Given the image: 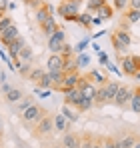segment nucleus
Wrapping results in <instances>:
<instances>
[{
  "label": "nucleus",
  "instance_id": "obj_1",
  "mask_svg": "<svg viewBox=\"0 0 140 148\" xmlns=\"http://www.w3.org/2000/svg\"><path fill=\"white\" fill-rule=\"evenodd\" d=\"M110 40H112V46L116 50V54H124L126 50L130 48V44H132V36H130V32L124 30V28H116V30L110 34Z\"/></svg>",
  "mask_w": 140,
  "mask_h": 148
},
{
  "label": "nucleus",
  "instance_id": "obj_2",
  "mask_svg": "<svg viewBox=\"0 0 140 148\" xmlns=\"http://www.w3.org/2000/svg\"><path fill=\"white\" fill-rule=\"evenodd\" d=\"M30 132H32L34 138H46V136H50L54 132V116L52 114H44L38 122L32 126Z\"/></svg>",
  "mask_w": 140,
  "mask_h": 148
},
{
  "label": "nucleus",
  "instance_id": "obj_3",
  "mask_svg": "<svg viewBox=\"0 0 140 148\" xmlns=\"http://www.w3.org/2000/svg\"><path fill=\"white\" fill-rule=\"evenodd\" d=\"M44 114H48L46 108H42V106H38L36 102L28 108V110H24V112H20V120H22L24 124H28V126H34V124L38 122Z\"/></svg>",
  "mask_w": 140,
  "mask_h": 148
},
{
  "label": "nucleus",
  "instance_id": "obj_4",
  "mask_svg": "<svg viewBox=\"0 0 140 148\" xmlns=\"http://www.w3.org/2000/svg\"><path fill=\"white\" fill-rule=\"evenodd\" d=\"M58 16H62L66 22H76V18H78V14H80V8H76V6H72L70 2L66 0H62L60 4H58Z\"/></svg>",
  "mask_w": 140,
  "mask_h": 148
},
{
  "label": "nucleus",
  "instance_id": "obj_5",
  "mask_svg": "<svg viewBox=\"0 0 140 148\" xmlns=\"http://www.w3.org/2000/svg\"><path fill=\"white\" fill-rule=\"evenodd\" d=\"M132 90L134 88H130L126 84H120L116 96H114V106H118V108H128L130 106V98H132Z\"/></svg>",
  "mask_w": 140,
  "mask_h": 148
},
{
  "label": "nucleus",
  "instance_id": "obj_6",
  "mask_svg": "<svg viewBox=\"0 0 140 148\" xmlns=\"http://www.w3.org/2000/svg\"><path fill=\"white\" fill-rule=\"evenodd\" d=\"M64 42H66V34H64L62 28H58V30L48 38V50H50L52 54H60V52H62V46H64Z\"/></svg>",
  "mask_w": 140,
  "mask_h": 148
},
{
  "label": "nucleus",
  "instance_id": "obj_7",
  "mask_svg": "<svg viewBox=\"0 0 140 148\" xmlns=\"http://www.w3.org/2000/svg\"><path fill=\"white\" fill-rule=\"evenodd\" d=\"M80 76L82 74L78 72V70H74V72H68V74H64V78H62V82L54 88V90H58V92H66V90H70V88H76L78 86V82H80Z\"/></svg>",
  "mask_w": 140,
  "mask_h": 148
},
{
  "label": "nucleus",
  "instance_id": "obj_8",
  "mask_svg": "<svg viewBox=\"0 0 140 148\" xmlns=\"http://www.w3.org/2000/svg\"><path fill=\"white\" fill-rule=\"evenodd\" d=\"M80 132H76V130H66L64 134H62V142H60V146L62 148H80Z\"/></svg>",
  "mask_w": 140,
  "mask_h": 148
},
{
  "label": "nucleus",
  "instance_id": "obj_9",
  "mask_svg": "<svg viewBox=\"0 0 140 148\" xmlns=\"http://www.w3.org/2000/svg\"><path fill=\"white\" fill-rule=\"evenodd\" d=\"M48 16H54V8H52V4H48L46 0H44V2L34 10V20L38 22V26H40Z\"/></svg>",
  "mask_w": 140,
  "mask_h": 148
},
{
  "label": "nucleus",
  "instance_id": "obj_10",
  "mask_svg": "<svg viewBox=\"0 0 140 148\" xmlns=\"http://www.w3.org/2000/svg\"><path fill=\"white\" fill-rule=\"evenodd\" d=\"M118 62H120V68H122V74L132 78L136 74V66L132 62V56H118Z\"/></svg>",
  "mask_w": 140,
  "mask_h": 148
},
{
  "label": "nucleus",
  "instance_id": "obj_11",
  "mask_svg": "<svg viewBox=\"0 0 140 148\" xmlns=\"http://www.w3.org/2000/svg\"><path fill=\"white\" fill-rule=\"evenodd\" d=\"M80 100H82V92H80V88H78V86H76V88H70V90L64 92V104H66V106L76 108Z\"/></svg>",
  "mask_w": 140,
  "mask_h": 148
},
{
  "label": "nucleus",
  "instance_id": "obj_12",
  "mask_svg": "<svg viewBox=\"0 0 140 148\" xmlns=\"http://www.w3.org/2000/svg\"><path fill=\"white\" fill-rule=\"evenodd\" d=\"M64 60H66V56H62V54H50V58H48V62H46V70L48 72H58V70H62Z\"/></svg>",
  "mask_w": 140,
  "mask_h": 148
},
{
  "label": "nucleus",
  "instance_id": "obj_13",
  "mask_svg": "<svg viewBox=\"0 0 140 148\" xmlns=\"http://www.w3.org/2000/svg\"><path fill=\"white\" fill-rule=\"evenodd\" d=\"M26 46V40H24L22 36H18V38H14L10 44H6V48H8V56L14 60V58H18V54H20V50Z\"/></svg>",
  "mask_w": 140,
  "mask_h": 148
},
{
  "label": "nucleus",
  "instance_id": "obj_14",
  "mask_svg": "<svg viewBox=\"0 0 140 148\" xmlns=\"http://www.w3.org/2000/svg\"><path fill=\"white\" fill-rule=\"evenodd\" d=\"M20 36V30H18V26L16 24H12V26H8L4 32H0V42L6 46V44H10L14 38H18Z\"/></svg>",
  "mask_w": 140,
  "mask_h": 148
},
{
  "label": "nucleus",
  "instance_id": "obj_15",
  "mask_svg": "<svg viewBox=\"0 0 140 148\" xmlns=\"http://www.w3.org/2000/svg\"><path fill=\"white\" fill-rule=\"evenodd\" d=\"M58 28H60V26H58V22H56V18H54V16H48L46 20L40 24V30H42V34H44L46 38H50Z\"/></svg>",
  "mask_w": 140,
  "mask_h": 148
},
{
  "label": "nucleus",
  "instance_id": "obj_16",
  "mask_svg": "<svg viewBox=\"0 0 140 148\" xmlns=\"http://www.w3.org/2000/svg\"><path fill=\"white\" fill-rule=\"evenodd\" d=\"M70 120L64 116V114H54V130L56 132H66V130H70Z\"/></svg>",
  "mask_w": 140,
  "mask_h": 148
},
{
  "label": "nucleus",
  "instance_id": "obj_17",
  "mask_svg": "<svg viewBox=\"0 0 140 148\" xmlns=\"http://www.w3.org/2000/svg\"><path fill=\"white\" fill-rule=\"evenodd\" d=\"M118 80H108L106 84H104V88H106V102L108 104H114V96H116L118 92Z\"/></svg>",
  "mask_w": 140,
  "mask_h": 148
},
{
  "label": "nucleus",
  "instance_id": "obj_18",
  "mask_svg": "<svg viewBox=\"0 0 140 148\" xmlns=\"http://www.w3.org/2000/svg\"><path fill=\"white\" fill-rule=\"evenodd\" d=\"M86 76H88V78L92 80L96 86H104V84L108 82V76L102 72V70H90V72L86 74Z\"/></svg>",
  "mask_w": 140,
  "mask_h": 148
},
{
  "label": "nucleus",
  "instance_id": "obj_19",
  "mask_svg": "<svg viewBox=\"0 0 140 148\" xmlns=\"http://www.w3.org/2000/svg\"><path fill=\"white\" fill-rule=\"evenodd\" d=\"M44 74H46V70H44V68H38V66H34V68H30V72H28V76H26V78H28V80H30L34 86H38Z\"/></svg>",
  "mask_w": 140,
  "mask_h": 148
},
{
  "label": "nucleus",
  "instance_id": "obj_20",
  "mask_svg": "<svg viewBox=\"0 0 140 148\" xmlns=\"http://www.w3.org/2000/svg\"><path fill=\"white\" fill-rule=\"evenodd\" d=\"M22 96H24V94H22V90H20V88H10V90L4 94V100H6L8 104H16V102H20V100H22Z\"/></svg>",
  "mask_w": 140,
  "mask_h": 148
},
{
  "label": "nucleus",
  "instance_id": "obj_21",
  "mask_svg": "<svg viewBox=\"0 0 140 148\" xmlns=\"http://www.w3.org/2000/svg\"><path fill=\"white\" fill-rule=\"evenodd\" d=\"M124 20H126L128 24L140 22V10L138 8H126V10H124Z\"/></svg>",
  "mask_w": 140,
  "mask_h": 148
},
{
  "label": "nucleus",
  "instance_id": "obj_22",
  "mask_svg": "<svg viewBox=\"0 0 140 148\" xmlns=\"http://www.w3.org/2000/svg\"><path fill=\"white\" fill-rule=\"evenodd\" d=\"M138 142V136L136 134H126L122 138H118V148H132Z\"/></svg>",
  "mask_w": 140,
  "mask_h": 148
},
{
  "label": "nucleus",
  "instance_id": "obj_23",
  "mask_svg": "<svg viewBox=\"0 0 140 148\" xmlns=\"http://www.w3.org/2000/svg\"><path fill=\"white\" fill-rule=\"evenodd\" d=\"M132 112H136L140 114V86H136L134 90H132V98H130V106H128Z\"/></svg>",
  "mask_w": 140,
  "mask_h": 148
},
{
  "label": "nucleus",
  "instance_id": "obj_24",
  "mask_svg": "<svg viewBox=\"0 0 140 148\" xmlns=\"http://www.w3.org/2000/svg\"><path fill=\"white\" fill-rule=\"evenodd\" d=\"M76 22L82 26V28L90 30V28H92V14H90V12H80L78 18H76Z\"/></svg>",
  "mask_w": 140,
  "mask_h": 148
},
{
  "label": "nucleus",
  "instance_id": "obj_25",
  "mask_svg": "<svg viewBox=\"0 0 140 148\" xmlns=\"http://www.w3.org/2000/svg\"><path fill=\"white\" fill-rule=\"evenodd\" d=\"M96 14H98L102 20H112V18H114V8H112V6L106 2V4H104V6H102V8L96 12Z\"/></svg>",
  "mask_w": 140,
  "mask_h": 148
},
{
  "label": "nucleus",
  "instance_id": "obj_26",
  "mask_svg": "<svg viewBox=\"0 0 140 148\" xmlns=\"http://www.w3.org/2000/svg\"><path fill=\"white\" fill-rule=\"evenodd\" d=\"M108 0H88L86 2V12H90V14H96L104 4H106Z\"/></svg>",
  "mask_w": 140,
  "mask_h": 148
},
{
  "label": "nucleus",
  "instance_id": "obj_27",
  "mask_svg": "<svg viewBox=\"0 0 140 148\" xmlns=\"http://www.w3.org/2000/svg\"><path fill=\"white\" fill-rule=\"evenodd\" d=\"M62 114H64V116H66V118H68L72 124H74L76 120H78V118H80V112H78V110H74L72 106H66V104L62 106Z\"/></svg>",
  "mask_w": 140,
  "mask_h": 148
},
{
  "label": "nucleus",
  "instance_id": "obj_28",
  "mask_svg": "<svg viewBox=\"0 0 140 148\" xmlns=\"http://www.w3.org/2000/svg\"><path fill=\"white\" fill-rule=\"evenodd\" d=\"M32 58H34V54H32V48H30V46H24V48L20 50V54H18V60H20L22 64H30Z\"/></svg>",
  "mask_w": 140,
  "mask_h": 148
},
{
  "label": "nucleus",
  "instance_id": "obj_29",
  "mask_svg": "<svg viewBox=\"0 0 140 148\" xmlns=\"http://www.w3.org/2000/svg\"><path fill=\"white\" fill-rule=\"evenodd\" d=\"M94 138H96V134H92V132H82V136H80V148H92Z\"/></svg>",
  "mask_w": 140,
  "mask_h": 148
},
{
  "label": "nucleus",
  "instance_id": "obj_30",
  "mask_svg": "<svg viewBox=\"0 0 140 148\" xmlns=\"http://www.w3.org/2000/svg\"><path fill=\"white\" fill-rule=\"evenodd\" d=\"M92 106H94V100H92V98H86V96H82V100H80V102H78V106H76V110L82 114V112H88Z\"/></svg>",
  "mask_w": 140,
  "mask_h": 148
},
{
  "label": "nucleus",
  "instance_id": "obj_31",
  "mask_svg": "<svg viewBox=\"0 0 140 148\" xmlns=\"http://www.w3.org/2000/svg\"><path fill=\"white\" fill-rule=\"evenodd\" d=\"M74 70H78L76 58H72V56H66V60H64V66H62V72L68 74V72H74Z\"/></svg>",
  "mask_w": 140,
  "mask_h": 148
},
{
  "label": "nucleus",
  "instance_id": "obj_32",
  "mask_svg": "<svg viewBox=\"0 0 140 148\" xmlns=\"http://www.w3.org/2000/svg\"><path fill=\"white\" fill-rule=\"evenodd\" d=\"M32 104H34V98H32V96H22V100L18 102V112H24V110H28Z\"/></svg>",
  "mask_w": 140,
  "mask_h": 148
},
{
  "label": "nucleus",
  "instance_id": "obj_33",
  "mask_svg": "<svg viewBox=\"0 0 140 148\" xmlns=\"http://www.w3.org/2000/svg\"><path fill=\"white\" fill-rule=\"evenodd\" d=\"M102 148H118V138H114V136H102Z\"/></svg>",
  "mask_w": 140,
  "mask_h": 148
},
{
  "label": "nucleus",
  "instance_id": "obj_34",
  "mask_svg": "<svg viewBox=\"0 0 140 148\" xmlns=\"http://www.w3.org/2000/svg\"><path fill=\"white\" fill-rule=\"evenodd\" d=\"M112 8L118 12H124L128 8V0H112Z\"/></svg>",
  "mask_w": 140,
  "mask_h": 148
},
{
  "label": "nucleus",
  "instance_id": "obj_35",
  "mask_svg": "<svg viewBox=\"0 0 140 148\" xmlns=\"http://www.w3.org/2000/svg\"><path fill=\"white\" fill-rule=\"evenodd\" d=\"M88 44H90V38H84V40H80L76 46H74V52H78V54H82L84 50L88 48Z\"/></svg>",
  "mask_w": 140,
  "mask_h": 148
},
{
  "label": "nucleus",
  "instance_id": "obj_36",
  "mask_svg": "<svg viewBox=\"0 0 140 148\" xmlns=\"http://www.w3.org/2000/svg\"><path fill=\"white\" fill-rule=\"evenodd\" d=\"M76 64H78V68H82V66H88V64H90V56H88V54H78V58H76Z\"/></svg>",
  "mask_w": 140,
  "mask_h": 148
},
{
  "label": "nucleus",
  "instance_id": "obj_37",
  "mask_svg": "<svg viewBox=\"0 0 140 148\" xmlns=\"http://www.w3.org/2000/svg\"><path fill=\"white\" fill-rule=\"evenodd\" d=\"M12 24H14V22H12L10 16H2V18H0V32H4L8 26H12Z\"/></svg>",
  "mask_w": 140,
  "mask_h": 148
},
{
  "label": "nucleus",
  "instance_id": "obj_38",
  "mask_svg": "<svg viewBox=\"0 0 140 148\" xmlns=\"http://www.w3.org/2000/svg\"><path fill=\"white\" fill-rule=\"evenodd\" d=\"M22 2L26 4V6H28V8H32V10H36V8H38V6H40V4H42L44 0H22Z\"/></svg>",
  "mask_w": 140,
  "mask_h": 148
},
{
  "label": "nucleus",
  "instance_id": "obj_39",
  "mask_svg": "<svg viewBox=\"0 0 140 148\" xmlns=\"http://www.w3.org/2000/svg\"><path fill=\"white\" fill-rule=\"evenodd\" d=\"M62 56H72L74 54V50H72V46H70L68 42H64V46H62V52H60Z\"/></svg>",
  "mask_w": 140,
  "mask_h": 148
},
{
  "label": "nucleus",
  "instance_id": "obj_40",
  "mask_svg": "<svg viewBox=\"0 0 140 148\" xmlns=\"http://www.w3.org/2000/svg\"><path fill=\"white\" fill-rule=\"evenodd\" d=\"M98 60H100V64H108V54L98 52Z\"/></svg>",
  "mask_w": 140,
  "mask_h": 148
},
{
  "label": "nucleus",
  "instance_id": "obj_41",
  "mask_svg": "<svg viewBox=\"0 0 140 148\" xmlns=\"http://www.w3.org/2000/svg\"><path fill=\"white\" fill-rule=\"evenodd\" d=\"M92 148H102V136H96V138H94Z\"/></svg>",
  "mask_w": 140,
  "mask_h": 148
},
{
  "label": "nucleus",
  "instance_id": "obj_42",
  "mask_svg": "<svg viewBox=\"0 0 140 148\" xmlns=\"http://www.w3.org/2000/svg\"><path fill=\"white\" fill-rule=\"evenodd\" d=\"M128 8H138L140 10V0H128Z\"/></svg>",
  "mask_w": 140,
  "mask_h": 148
},
{
  "label": "nucleus",
  "instance_id": "obj_43",
  "mask_svg": "<svg viewBox=\"0 0 140 148\" xmlns=\"http://www.w3.org/2000/svg\"><path fill=\"white\" fill-rule=\"evenodd\" d=\"M10 88H12V86H10V84H8V82H4V84H0V90H2V92H4V94H6V92H8V90H10Z\"/></svg>",
  "mask_w": 140,
  "mask_h": 148
},
{
  "label": "nucleus",
  "instance_id": "obj_44",
  "mask_svg": "<svg viewBox=\"0 0 140 148\" xmlns=\"http://www.w3.org/2000/svg\"><path fill=\"white\" fill-rule=\"evenodd\" d=\"M66 2H70V4H72V6H76V8H80L84 0H66Z\"/></svg>",
  "mask_w": 140,
  "mask_h": 148
},
{
  "label": "nucleus",
  "instance_id": "obj_45",
  "mask_svg": "<svg viewBox=\"0 0 140 148\" xmlns=\"http://www.w3.org/2000/svg\"><path fill=\"white\" fill-rule=\"evenodd\" d=\"M6 8H8V0H0V10L6 12Z\"/></svg>",
  "mask_w": 140,
  "mask_h": 148
},
{
  "label": "nucleus",
  "instance_id": "obj_46",
  "mask_svg": "<svg viewBox=\"0 0 140 148\" xmlns=\"http://www.w3.org/2000/svg\"><path fill=\"white\" fill-rule=\"evenodd\" d=\"M42 148H62V146H56L54 142H44V144H42Z\"/></svg>",
  "mask_w": 140,
  "mask_h": 148
},
{
  "label": "nucleus",
  "instance_id": "obj_47",
  "mask_svg": "<svg viewBox=\"0 0 140 148\" xmlns=\"http://www.w3.org/2000/svg\"><path fill=\"white\" fill-rule=\"evenodd\" d=\"M92 24H102V18L100 16H92Z\"/></svg>",
  "mask_w": 140,
  "mask_h": 148
},
{
  "label": "nucleus",
  "instance_id": "obj_48",
  "mask_svg": "<svg viewBox=\"0 0 140 148\" xmlns=\"http://www.w3.org/2000/svg\"><path fill=\"white\" fill-rule=\"evenodd\" d=\"M132 148H140V140H138V142H136V144H134Z\"/></svg>",
  "mask_w": 140,
  "mask_h": 148
},
{
  "label": "nucleus",
  "instance_id": "obj_49",
  "mask_svg": "<svg viewBox=\"0 0 140 148\" xmlns=\"http://www.w3.org/2000/svg\"><path fill=\"white\" fill-rule=\"evenodd\" d=\"M0 132H2V124H0Z\"/></svg>",
  "mask_w": 140,
  "mask_h": 148
},
{
  "label": "nucleus",
  "instance_id": "obj_50",
  "mask_svg": "<svg viewBox=\"0 0 140 148\" xmlns=\"http://www.w3.org/2000/svg\"><path fill=\"white\" fill-rule=\"evenodd\" d=\"M0 72H2V68H0Z\"/></svg>",
  "mask_w": 140,
  "mask_h": 148
},
{
  "label": "nucleus",
  "instance_id": "obj_51",
  "mask_svg": "<svg viewBox=\"0 0 140 148\" xmlns=\"http://www.w3.org/2000/svg\"><path fill=\"white\" fill-rule=\"evenodd\" d=\"M0 44H2V42H0Z\"/></svg>",
  "mask_w": 140,
  "mask_h": 148
},
{
  "label": "nucleus",
  "instance_id": "obj_52",
  "mask_svg": "<svg viewBox=\"0 0 140 148\" xmlns=\"http://www.w3.org/2000/svg\"><path fill=\"white\" fill-rule=\"evenodd\" d=\"M0 148H2V146H0Z\"/></svg>",
  "mask_w": 140,
  "mask_h": 148
}]
</instances>
